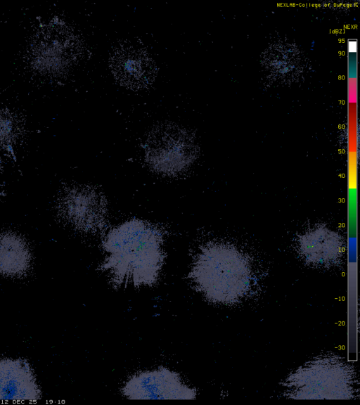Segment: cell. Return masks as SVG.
Returning a JSON list of instances; mask_svg holds the SVG:
<instances>
[{"mask_svg":"<svg viewBox=\"0 0 360 405\" xmlns=\"http://www.w3.org/2000/svg\"><path fill=\"white\" fill-rule=\"evenodd\" d=\"M163 233L157 226L132 219L112 229L104 237L106 256L99 270L116 288L152 286L163 264Z\"/></svg>","mask_w":360,"mask_h":405,"instance_id":"cell-1","label":"cell"},{"mask_svg":"<svg viewBox=\"0 0 360 405\" xmlns=\"http://www.w3.org/2000/svg\"><path fill=\"white\" fill-rule=\"evenodd\" d=\"M188 278L212 304L239 307L257 299L260 278L248 257L233 246L211 243L196 255Z\"/></svg>","mask_w":360,"mask_h":405,"instance_id":"cell-2","label":"cell"},{"mask_svg":"<svg viewBox=\"0 0 360 405\" xmlns=\"http://www.w3.org/2000/svg\"><path fill=\"white\" fill-rule=\"evenodd\" d=\"M283 395L295 399H348L359 397L354 365L335 353L319 354L281 382Z\"/></svg>","mask_w":360,"mask_h":405,"instance_id":"cell-3","label":"cell"},{"mask_svg":"<svg viewBox=\"0 0 360 405\" xmlns=\"http://www.w3.org/2000/svg\"><path fill=\"white\" fill-rule=\"evenodd\" d=\"M83 43L64 23H51L34 34L27 49L28 63L39 76L60 79L74 68L83 55Z\"/></svg>","mask_w":360,"mask_h":405,"instance_id":"cell-4","label":"cell"},{"mask_svg":"<svg viewBox=\"0 0 360 405\" xmlns=\"http://www.w3.org/2000/svg\"><path fill=\"white\" fill-rule=\"evenodd\" d=\"M193 136L174 123L156 126L145 144V158L148 166L160 174L173 176L187 170L196 157Z\"/></svg>","mask_w":360,"mask_h":405,"instance_id":"cell-5","label":"cell"},{"mask_svg":"<svg viewBox=\"0 0 360 405\" xmlns=\"http://www.w3.org/2000/svg\"><path fill=\"white\" fill-rule=\"evenodd\" d=\"M56 211L63 223L78 231L96 233L105 226V198L89 186L64 188L56 199Z\"/></svg>","mask_w":360,"mask_h":405,"instance_id":"cell-6","label":"cell"},{"mask_svg":"<svg viewBox=\"0 0 360 405\" xmlns=\"http://www.w3.org/2000/svg\"><path fill=\"white\" fill-rule=\"evenodd\" d=\"M122 393L130 399H193L196 396L195 390L184 384L176 372L163 366L134 375Z\"/></svg>","mask_w":360,"mask_h":405,"instance_id":"cell-7","label":"cell"},{"mask_svg":"<svg viewBox=\"0 0 360 405\" xmlns=\"http://www.w3.org/2000/svg\"><path fill=\"white\" fill-rule=\"evenodd\" d=\"M109 65L116 82L134 91L149 87L157 75L155 63L148 51L133 45L116 47L111 53Z\"/></svg>","mask_w":360,"mask_h":405,"instance_id":"cell-8","label":"cell"},{"mask_svg":"<svg viewBox=\"0 0 360 405\" xmlns=\"http://www.w3.org/2000/svg\"><path fill=\"white\" fill-rule=\"evenodd\" d=\"M40 395L32 369L25 360L0 359L1 401H34Z\"/></svg>","mask_w":360,"mask_h":405,"instance_id":"cell-9","label":"cell"},{"mask_svg":"<svg viewBox=\"0 0 360 405\" xmlns=\"http://www.w3.org/2000/svg\"><path fill=\"white\" fill-rule=\"evenodd\" d=\"M297 248L307 264L326 269L338 265L344 248L338 235L327 229H318L303 235Z\"/></svg>","mask_w":360,"mask_h":405,"instance_id":"cell-10","label":"cell"},{"mask_svg":"<svg viewBox=\"0 0 360 405\" xmlns=\"http://www.w3.org/2000/svg\"><path fill=\"white\" fill-rule=\"evenodd\" d=\"M32 255L27 241L18 233H0V274L8 277H22L30 269Z\"/></svg>","mask_w":360,"mask_h":405,"instance_id":"cell-11","label":"cell"},{"mask_svg":"<svg viewBox=\"0 0 360 405\" xmlns=\"http://www.w3.org/2000/svg\"><path fill=\"white\" fill-rule=\"evenodd\" d=\"M23 130L22 117L8 109L0 110V147L15 145L22 136Z\"/></svg>","mask_w":360,"mask_h":405,"instance_id":"cell-12","label":"cell"}]
</instances>
